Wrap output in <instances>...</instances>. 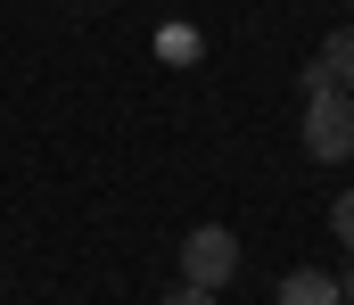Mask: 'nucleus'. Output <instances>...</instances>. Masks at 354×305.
Instances as JSON below:
<instances>
[{
	"instance_id": "1",
	"label": "nucleus",
	"mask_w": 354,
	"mask_h": 305,
	"mask_svg": "<svg viewBox=\"0 0 354 305\" xmlns=\"http://www.w3.org/2000/svg\"><path fill=\"white\" fill-rule=\"evenodd\" d=\"M305 157L322 165H346L354 157V91H305Z\"/></svg>"
},
{
	"instance_id": "2",
	"label": "nucleus",
	"mask_w": 354,
	"mask_h": 305,
	"mask_svg": "<svg viewBox=\"0 0 354 305\" xmlns=\"http://www.w3.org/2000/svg\"><path fill=\"white\" fill-rule=\"evenodd\" d=\"M181 281H189V289H214V297H223V289L239 281V239H231L223 223H198V231L181 239Z\"/></svg>"
},
{
	"instance_id": "9",
	"label": "nucleus",
	"mask_w": 354,
	"mask_h": 305,
	"mask_svg": "<svg viewBox=\"0 0 354 305\" xmlns=\"http://www.w3.org/2000/svg\"><path fill=\"white\" fill-rule=\"evenodd\" d=\"M346 8H354V0H346Z\"/></svg>"
},
{
	"instance_id": "3",
	"label": "nucleus",
	"mask_w": 354,
	"mask_h": 305,
	"mask_svg": "<svg viewBox=\"0 0 354 305\" xmlns=\"http://www.w3.org/2000/svg\"><path fill=\"white\" fill-rule=\"evenodd\" d=\"M280 305H346V281L322 272V264H297V272L280 281Z\"/></svg>"
},
{
	"instance_id": "6",
	"label": "nucleus",
	"mask_w": 354,
	"mask_h": 305,
	"mask_svg": "<svg viewBox=\"0 0 354 305\" xmlns=\"http://www.w3.org/2000/svg\"><path fill=\"white\" fill-rule=\"evenodd\" d=\"M157 305H214V289H189V281H181V289H165Z\"/></svg>"
},
{
	"instance_id": "8",
	"label": "nucleus",
	"mask_w": 354,
	"mask_h": 305,
	"mask_svg": "<svg viewBox=\"0 0 354 305\" xmlns=\"http://www.w3.org/2000/svg\"><path fill=\"white\" fill-rule=\"evenodd\" d=\"M91 8H99V0H91Z\"/></svg>"
},
{
	"instance_id": "5",
	"label": "nucleus",
	"mask_w": 354,
	"mask_h": 305,
	"mask_svg": "<svg viewBox=\"0 0 354 305\" xmlns=\"http://www.w3.org/2000/svg\"><path fill=\"white\" fill-rule=\"evenodd\" d=\"M330 231H338V239L354 248V190H346V198H330Z\"/></svg>"
},
{
	"instance_id": "4",
	"label": "nucleus",
	"mask_w": 354,
	"mask_h": 305,
	"mask_svg": "<svg viewBox=\"0 0 354 305\" xmlns=\"http://www.w3.org/2000/svg\"><path fill=\"white\" fill-rule=\"evenodd\" d=\"M322 66H330V83H346V91H354V25L322 41Z\"/></svg>"
},
{
	"instance_id": "7",
	"label": "nucleus",
	"mask_w": 354,
	"mask_h": 305,
	"mask_svg": "<svg viewBox=\"0 0 354 305\" xmlns=\"http://www.w3.org/2000/svg\"><path fill=\"white\" fill-rule=\"evenodd\" d=\"M346 289H354V272H346Z\"/></svg>"
}]
</instances>
